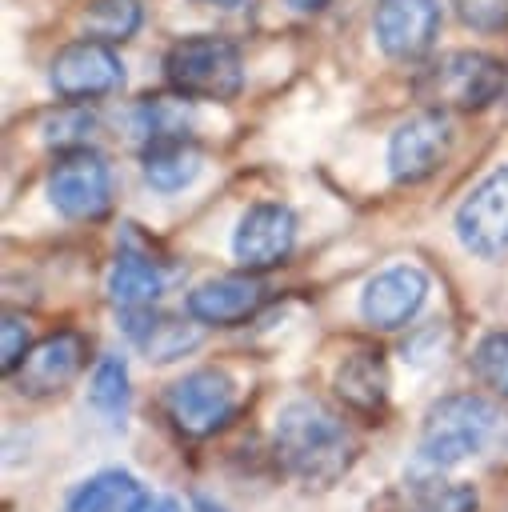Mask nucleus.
I'll use <instances>...</instances> for the list:
<instances>
[{
  "mask_svg": "<svg viewBox=\"0 0 508 512\" xmlns=\"http://www.w3.org/2000/svg\"><path fill=\"white\" fill-rule=\"evenodd\" d=\"M84 360H88V340L80 332L64 328V332H52L40 344H32L12 376L24 396H52L84 368Z\"/></svg>",
  "mask_w": 508,
  "mask_h": 512,
  "instance_id": "nucleus-13",
  "label": "nucleus"
},
{
  "mask_svg": "<svg viewBox=\"0 0 508 512\" xmlns=\"http://www.w3.org/2000/svg\"><path fill=\"white\" fill-rule=\"evenodd\" d=\"M448 152H452V120L444 116V108H424L400 120L396 132L388 136V172L396 184H420L432 172H440Z\"/></svg>",
  "mask_w": 508,
  "mask_h": 512,
  "instance_id": "nucleus-8",
  "label": "nucleus"
},
{
  "mask_svg": "<svg viewBox=\"0 0 508 512\" xmlns=\"http://www.w3.org/2000/svg\"><path fill=\"white\" fill-rule=\"evenodd\" d=\"M428 272L416 268V264H388L380 268L364 292H360V316L372 324V328H404L428 300Z\"/></svg>",
  "mask_w": 508,
  "mask_h": 512,
  "instance_id": "nucleus-11",
  "label": "nucleus"
},
{
  "mask_svg": "<svg viewBox=\"0 0 508 512\" xmlns=\"http://www.w3.org/2000/svg\"><path fill=\"white\" fill-rule=\"evenodd\" d=\"M140 20H144L140 0H92L84 12V32L104 44H124L136 36Z\"/></svg>",
  "mask_w": 508,
  "mask_h": 512,
  "instance_id": "nucleus-21",
  "label": "nucleus"
},
{
  "mask_svg": "<svg viewBox=\"0 0 508 512\" xmlns=\"http://www.w3.org/2000/svg\"><path fill=\"white\" fill-rule=\"evenodd\" d=\"M192 512H224V504H216L212 496H204V492H200V496L192 500Z\"/></svg>",
  "mask_w": 508,
  "mask_h": 512,
  "instance_id": "nucleus-28",
  "label": "nucleus"
},
{
  "mask_svg": "<svg viewBox=\"0 0 508 512\" xmlns=\"http://www.w3.org/2000/svg\"><path fill=\"white\" fill-rule=\"evenodd\" d=\"M332 388H336V396L348 408H356L364 416L384 412V404H388V364H384V352L356 348L352 356H344L336 364V372H332Z\"/></svg>",
  "mask_w": 508,
  "mask_h": 512,
  "instance_id": "nucleus-15",
  "label": "nucleus"
},
{
  "mask_svg": "<svg viewBox=\"0 0 508 512\" xmlns=\"http://www.w3.org/2000/svg\"><path fill=\"white\" fill-rule=\"evenodd\" d=\"M200 148L192 144V136H164V140H148L140 152V172L148 180V188L172 196L184 192L196 176H200Z\"/></svg>",
  "mask_w": 508,
  "mask_h": 512,
  "instance_id": "nucleus-16",
  "label": "nucleus"
},
{
  "mask_svg": "<svg viewBox=\"0 0 508 512\" xmlns=\"http://www.w3.org/2000/svg\"><path fill=\"white\" fill-rule=\"evenodd\" d=\"M164 292V268L144 256V252H132L124 248L112 268H108V300L120 308V312H140V308H152Z\"/></svg>",
  "mask_w": 508,
  "mask_h": 512,
  "instance_id": "nucleus-17",
  "label": "nucleus"
},
{
  "mask_svg": "<svg viewBox=\"0 0 508 512\" xmlns=\"http://www.w3.org/2000/svg\"><path fill=\"white\" fill-rule=\"evenodd\" d=\"M508 84V72L496 56L488 52H444L436 64L424 68V76L416 80V92L428 108H488Z\"/></svg>",
  "mask_w": 508,
  "mask_h": 512,
  "instance_id": "nucleus-4",
  "label": "nucleus"
},
{
  "mask_svg": "<svg viewBox=\"0 0 508 512\" xmlns=\"http://www.w3.org/2000/svg\"><path fill=\"white\" fill-rule=\"evenodd\" d=\"M208 4H220V8H232V4H240V0H208Z\"/></svg>",
  "mask_w": 508,
  "mask_h": 512,
  "instance_id": "nucleus-30",
  "label": "nucleus"
},
{
  "mask_svg": "<svg viewBox=\"0 0 508 512\" xmlns=\"http://www.w3.org/2000/svg\"><path fill=\"white\" fill-rule=\"evenodd\" d=\"M376 44L392 60H420L440 32V0H376Z\"/></svg>",
  "mask_w": 508,
  "mask_h": 512,
  "instance_id": "nucleus-12",
  "label": "nucleus"
},
{
  "mask_svg": "<svg viewBox=\"0 0 508 512\" xmlns=\"http://www.w3.org/2000/svg\"><path fill=\"white\" fill-rule=\"evenodd\" d=\"M128 368L120 356H100L88 380V404L108 420V424H124L128 412Z\"/></svg>",
  "mask_w": 508,
  "mask_h": 512,
  "instance_id": "nucleus-20",
  "label": "nucleus"
},
{
  "mask_svg": "<svg viewBox=\"0 0 508 512\" xmlns=\"http://www.w3.org/2000/svg\"><path fill=\"white\" fill-rule=\"evenodd\" d=\"M92 128H96V116L88 108H80V100H68V108H60L44 120V140L52 148L68 152V148H84Z\"/></svg>",
  "mask_w": 508,
  "mask_h": 512,
  "instance_id": "nucleus-23",
  "label": "nucleus"
},
{
  "mask_svg": "<svg viewBox=\"0 0 508 512\" xmlns=\"http://www.w3.org/2000/svg\"><path fill=\"white\" fill-rule=\"evenodd\" d=\"M452 8L472 32H504L508 28V0H452Z\"/></svg>",
  "mask_w": 508,
  "mask_h": 512,
  "instance_id": "nucleus-25",
  "label": "nucleus"
},
{
  "mask_svg": "<svg viewBox=\"0 0 508 512\" xmlns=\"http://www.w3.org/2000/svg\"><path fill=\"white\" fill-rule=\"evenodd\" d=\"M48 204L64 220H100L112 208V168L100 152L68 148L48 168Z\"/></svg>",
  "mask_w": 508,
  "mask_h": 512,
  "instance_id": "nucleus-5",
  "label": "nucleus"
},
{
  "mask_svg": "<svg viewBox=\"0 0 508 512\" xmlns=\"http://www.w3.org/2000/svg\"><path fill=\"white\" fill-rule=\"evenodd\" d=\"M164 408H168V420L176 424V432L212 436L236 412V384L220 368H196V372H184L168 388Z\"/></svg>",
  "mask_w": 508,
  "mask_h": 512,
  "instance_id": "nucleus-6",
  "label": "nucleus"
},
{
  "mask_svg": "<svg viewBox=\"0 0 508 512\" xmlns=\"http://www.w3.org/2000/svg\"><path fill=\"white\" fill-rule=\"evenodd\" d=\"M296 244V216L280 200L252 204L232 232V256L244 272H268L292 256Z\"/></svg>",
  "mask_w": 508,
  "mask_h": 512,
  "instance_id": "nucleus-10",
  "label": "nucleus"
},
{
  "mask_svg": "<svg viewBox=\"0 0 508 512\" xmlns=\"http://www.w3.org/2000/svg\"><path fill=\"white\" fill-rule=\"evenodd\" d=\"M48 84L56 96L64 100H92V96H108L124 84V64L112 52V44L104 40H72L56 52L52 68H48Z\"/></svg>",
  "mask_w": 508,
  "mask_h": 512,
  "instance_id": "nucleus-9",
  "label": "nucleus"
},
{
  "mask_svg": "<svg viewBox=\"0 0 508 512\" xmlns=\"http://www.w3.org/2000/svg\"><path fill=\"white\" fill-rule=\"evenodd\" d=\"M24 356H28V324H24L16 312H8V316H4V360H0L4 372L12 376Z\"/></svg>",
  "mask_w": 508,
  "mask_h": 512,
  "instance_id": "nucleus-26",
  "label": "nucleus"
},
{
  "mask_svg": "<svg viewBox=\"0 0 508 512\" xmlns=\"http://www.w3.org/2000/svg\"><path fill=\"white\" fill-rule=\"evenodd\" d=\"M288 4H292L296 12H316V8H324L328 0H288Z\"/></svg>",
  "mask_w": 508,
  "mask_h": 512,
  "instance_id": "nucleus-29",
  "label": "nucleus"
},
{
  "mask_svg": "<svg viewBox=\"0 0 508 512\" xmlns=\"http://www.w3.org/2000/svg\"><path fill=\"white\" fill-rule=\"evenodd\" d=\"M476 376L508 400V332H488L472 352Z\"/></svg>",
  "mask_w": 508,
  "mask_h": 512,
  "instance_id": "nucleus-24",
  "label": "nucleus"
},
{
  "mask_svg": "<svg viewBox=\"0 0 508 512\" xmlns=\"http://www.w3.org/2000/svg\"><path fill=\"white\" fill-rule=\"evenodd\" d=\"M132 124L144 136V144L148 140H164V136H188L184 96H144L132 108Z\"/></svg>",
  "mask_w": 508,
  "mask_h": 512,
  "instance_id": "nucleus-22",
  "label": "nucleus"
},
{
  "mask_svg": "<svg viewBox=\"0 0 508 512\" xmlns=\"http://www.w3.org/2000/svg\"><path fill=\"white\" fill-rule=\"evenodd\" d=\"M476 488L472 484H444L436 472H424L408 484L400 512H476Z\"/></svg>",
  "mask_w": 508,
  "mask_h": 512,
  "instance_id": "nucleus-19",
  "label": "nucleus"
},
{
  "mask_svg": "<svg viewBox=\"0 0 508 512\" xmlns=\"http://www.w3.org/2000/svg\"><path fill=\"white\" fill-rule=\"evenodd\" d=\"M272 448H276L280 468L308 488L336 484L356 456V444H352L344 420H336L316 400H292L276 412Z\"/></svg>",
  "mask_w": 508,
  "mask_h": 512,
  "instance_id": "nucleus-1",
  "label": "nucleus"
},
{
  "mask_svg": "<svg viewBox=\"0 0 508 512\" xmlns=\"http://www.w3.org/2000/svg\"><path fill=\"white\" fill-rule=\"evenodd\" d=\"M132 512H184V504L172 500V496H152V492H144Z\"/></svg>",
  "mask_w": 508,
  "mask_h": 512,
  "instance_id": "nucleus-27",
  "label": "nucleus"
},
{
  "mask_svg": "<svg viewBox=\"0 0 508 512\" xmlns=\"http://www.w3.org/2000/svg\"><path fill=\"white\" fill-rule=\"evenodd\" d=\"M456 240L480 260L508 256V164L492 168L456 208Z\"/></svg>",
  "mask_w": 508,
  "mask_h": 512,
  "instance_id": "nucleus-7",
  "label": "nucleus"
},
{
  "mask_svg": "<svg viewBox=\"0 0 508 512\" xmlns=\"http://www.w3.org/2000/svg\"><path fill=\"white\" fill-rule=\"evenodd\" d=\"M500 428V412L492 400L476 392H452L440 396L424 412V428L416 440V468L420 472H444L472 456H480Z\"/></svg>",
  "mask_w": 508,
  "mask_h": 512,
  "instance_id": "nucleus-2",
  "label": "nucleus"
},
{
  "mask_svg": "<svg viewBox=\"0 0 508 512\" xmlns=\"http://www.w3.org/2000/svg\"><path fill=\"white\" fill-rule=\"evenodd\" d=\"M264 284L248 272V276H216L204 280L188 292L184 308L196 324H212V328H232L244 324L248 316H256V308L264 304Z\"/></svg>",
  "mask_w": 508,
  "mask_h": 512,
  "instance_id": "nucleus-14",
  "label": "nucleus"
},
{
  "mask_svg": "<svg viewBox=\"0 0 508 512\" xmlns=\"http://www.w3.org/2000/svg\"><path fill=\"white\" fill-rule=\"evenodd\" d=\"M164 80L184 100H232L244 88V60L224 36H184L164 52Z\"/></svg>",
  "mask_w": 508,
  "mask_h": 512,
  "instance_id": "nucleus-3",
  "label": "nucleus"
},
{
  "mask_svg": "<svg viewBox=\"0 0 508 512\" xmlns=\"http://www.w3.org/2000/svg\"><path fill=\"white\" fill-rule=\"evenodd\" d=\"M140 496H144V488L132 472L104 468L72 488V496L64 500V512H132L140 504Z\"/></svg>",
  "mask_w": 508,
  "mask_h": 512,
  "instance_id": "nucleus-18",
  "label": "nucleus"
}]
</instances>
